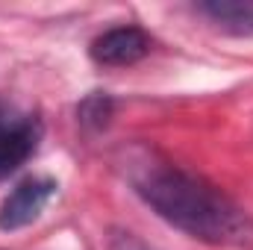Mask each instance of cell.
Returning a JSON list of instances; mask_svg holds the SVG:
<instances>
[{"mask_svg":"<svg viewBox=\"0 0 253 250\" xmlns=\"http://www.w3.org/2000/svg\"><path fill=\"white\" fill-rule=\"evenodd\" d=\"M135 194L171 227L206 245H245L251 239V218L221 188L189 171L144 159L129 174Z\"/></svg>","mask_w":253,"mask_h":250,"instance_id":"1","label":"cell"},{"mask_svg":"<svg viewBox=\"0 0 253 250\" xmlns=\"http://www.w3.org/2000/svg\"><path fill=\"white\" fill-rule=\"evenodd\" d=\"M42 141V124L33 115H18L15 109H0V180L15 174Z\"/></svg>","mask_w":253,"mask_h":250,"instance_id":"2","label":"cell"},{"mask_svg":"<svg viewBox=\"0 0 253 250\" xmlns=\"http://www.w3.org/2000/svg\"><path fill=\"white\" fill-rule=\"evenodd\" d=\"M53 194H56V180H50V177L21 180L0 203V230L12 233V230H21V227L33 224L42 215V209L50 203Z\"/></svg>","mask_w":253,"mask_h":250,"instance_id":"3","label":"cell"},{"mask_svg":"<svg viewBox=\"0 0 253 250\" xmlns=\"http://www.w3.org/2000/svg\"><path fill=\"white\" fill-rule=\"evenodd\" d=\"M150 47H153V42L141 27L124 24V27H112L103 36H97L91 42L88 53L97 65L124 68V65H135L138 59H144L150 53Z\"/></svg>","mask_w":253,"mask_h":250,"instance_id":"4","label":"cell"},{"mask_svg":"<svg viewBox=\"0 0 253 250\" xmlns=\"http://www.w3.org/2000/svg\"><path fill=\"white\" fill-rule=\"evenodd\" d=\"M194 9L221 33L253 39V0H206L197 3Z\"/></svg>","mask_w":253,"mask_h":250,"instance_id":"5","label":"cell"},{"mask_svg":"<svg viewBox=\"0 0 253 250\" xmlns=\"http://www.w3.org/2000/svg\"><path fill=\"white\" fill-rule=\"evenodd\" d=\"M77 115H80V124L83 126H88V129H103V126L109 124V118H112V100H109V94H103V91L88 94V97L77 106Z\"/></svg>","mask_w":253,"mask_h":250,"instance_id":"6","label":"cell"},{"mask_svg":"<svg viewBox=\"0 0 253 250\" xmlns=\"http://www.w3.org/2000/svg\"><path fill=\"white\" fill-rule=\"evenodd\" d=\"M109 250H150L144 242H138L132 233H115L109 239Z\"/></svg>","mask_w":253,"mask_h":250,"instance_id":"7","label":"cell"}]
</instances>
